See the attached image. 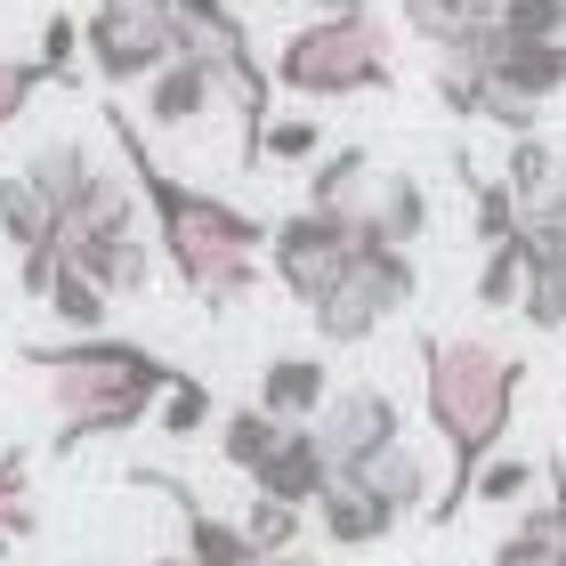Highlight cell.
<instances>
[{
	"label": "cell",
	"instance_id": "1",
	"mask_svg": "<svg viewBox=\"0 0 566 566\" xmlns=\"http://www.w3.org/2000/svg\"><path fill=\"white\" fill-rule=\"evenodd\" d=\"M106 138L122 154V170H130V187H138V211L154 227V251H163V268L187 283V292L211 307H235L251 283H260V260H268V219H251L243 202H227L211 187H187L178 170L154 163V146L130 114L106 97Z\"/></svg>",
	"mask_w": 566,
	"mask_h": 566
},
{
	"label": "cell",
	"instance_id": "2",
	"mask_svg": "<svg viewBox=\"0 0 566 566\" xmlns=\"http://www.w3.org/2000/svg\"><path fill=\"white\" fill-rule=\"evenodd\" d=\"M518 389H526V356L494 340H421V405L437 446H446V494L429 502V526H453L470 510L485 453H502L510 421H518Z\"/></svg>",
	"mask_w": 566,
	"mask_h": 566
},
{
	"label": "cell",
	"instance_id": "3",
	"mask_svg": "<svg viewBox=\"0 0 566 566\" xmlns=\"http://www.w3.org/2000/svg\"><path fill=\"white\" fill-rule=\"evenodd\" d=\"M24 365L49 380V413H57L49 453H82L90 437H122L154 421L163 389L178 380L170 356H154L146 340H122V332H73V340L24 348Z\"/></svg>",
	"mask_w": 566,
	"mask_h": 566
},
{
	"label": "cell",
	"instance_id": "4",
	"mask_svg": "<svg viewBox=\"0 0 566 566\" xmlns=\"http://www.w3.org/2000/svg\"><path fill=\"white\" fill-rule=\"evenodd\" d=\"M268 73L283 97H316V106H332V97H380V90H397V41L373 17V0H340V9L307 17L300 33H283Z\"/></svg>",
	"mask_w": 566,
	"mask_h": 566
},
{
	"label": "cell",
	"instance_id": "5",
	"mask_svg": "<svg viewBox=\"0 0 566 566\" xmlns=\"http://www.w3.org/2000/svg\"><path fill=\"white\" fill-rule=\"evenodd\" d=\"M413 292H421L413 251H405V243H365V251L340 268V283H332L307 316H316V340H324V348H365L373 332L397 316V307H413Z\"/></svg>",
	"mask_w": 566,
	"mask_h": 566
},
{
	"label": "cell",
	"instance_id": "6",
	"mask_svg": "<svg viewBox=\"0 0 566 566\" xmlns=\"http://www.w3.org/2000/svg\"><path fill=\"white\" fill-rule=\"evenodd\" d=\"M82 57L106 90H130L146 82L154 65L178 57V17L170 0H97V9L82 17Z\"/></svg>",
	"mask_w": 566,
	"mask_h": 566
},
{
	"label": "cell",
	"instance_id": "7",
	"mask_svg": "<svg viewBox=\"0 0 566 566\" xmlns=\"http://www.w3.org/2000/svg\"><path fill=\"white\" fill-rule=\"evenodd\" d=\"M365 251V227L356 219H332V211H316V202H300L292 219H275L268 227V268H275V283L292 292L300 307H316L332 283H340V268Z\"/></svg>",
	"mask_w": 566,
	"mask_h": 566
},
{
	"label": "cell",
	"instance_id": "8",
	"mask_svg": "<svg viewBox=\"0 0 566 566\" xmlns=\"http://www.w3.org/2000/svg\"><path fill=\"white\" fill-rule=\"evenodd\" d=\"M405 437V413H397V397L380 389V380H348V389H332L324 397V413H316V446L332 461V478L340 470H365L373 453H389Z\"/></svg>",
	"mask_w": 566,
	"mask_h": 566
},
{
	"label": "cell",
	"instance_id": "9",
	"mask_svg": "<svg viewBox=\"0 0 566 566\" xmlns=\"http://www.w3.org/2000/svg\"><path fill=\"white\" fill-rule=\"evenodd\" d=\"M307 518L324 526V543H332V551H365V543H380V534L397 526V510L380 502L365 478H332L324 494L307 502Z\"/></svg>",
	"mask_w": 566,
	"mask_h": 566
},
{
	"label": "cell",
	"instance_id": "10",
	"mask_svg": "<svg viewBox=\"0 0 566 566\" xmlns=\"http://www.w3.org/2000/svg\"><path fill=\"white\" fill-rule=\"evenodd\" d=\"M332 485V461H324V446H316V421H292L283 429V446L260 461V470H251V494H275V502H316Z\"/></svg>",
	"mask_w": 566,
	"mask_h": 566
},
{
	"label": "cell",
	"instance_id": "11",
	"mask_svg": "<svg viewBox=\"0 0 566 566\" xmlns=\"http://www.w3.org/2000/svg\"><path fill=\"white\" fill-rule=\"evenodd\" d=\"M211 106H219V73L202 57H187V49L146 73V122L154 130H187V122H202Z\"/></svg>",
	"mask_w": 566,
	"mask_h": 566
},
{
	"label": "cell",
	"instance_id": "12",
	"mask_svg": "<svg viewBox=\"0 0 566 566\" xmlns=\"http://www.w3.org/2000/svg\"><path fill=\"white\" fill-rule=\"evenodd\" d=\"M502 178H510V195H518V211H566V138L518 130Z\"/></svg>",
	"mask_w": 566,
	"mask_h": 566
},
{
	"label": "cell",
	"instance_id": "13",
	"mask_svg": "<svg viewBox=\"0 0 566 566\" xmlns=\"http://www.w3.org/2000/svg\"><path fill=\"white\" fill-rule=\"evenodd\" d=\"M324 397H332V365L324 356H268V373H260V397L251 405H268L275 421H316L324 413Z\"/></svg>",
	"mask_w": 566,
	"mask_h": 566
},
{
	"label": "cell",
	"instance_id": "14",
	"mask_svg": "<svg viewBox=\"0 0 566 566\" xmlns=\"http://www.w3.org/2000/svg\"><path fill=\"white\" fill-rule=\"evenodd\" d=\"M373 154L365 146H332V154H316L307 163V202L316 211H332V219H356L365 227V202H373Z\"/></svg>",
	"mask_w": 566,
	"mask_h": 566
},
{
	"label": "cell",
	"instance_id": "15",
	"mask_svg": "<svg viewBox=\"0 0 566 566\" xmlns=\"http://www.w3.org/2000/svg\"><path fill=\"white\" fill-rule=\"evenodd\" d=\"M429 235V187L405 170H380L373 178V202H365V243H405L413 251Z\"/></svg>",
	"mask_w": 566,
	"mask_h": 566
},
{
	"label": "cell",
	"instance_id": "16",
	"mask_svg": "<svg viewBox=\"0 0 566 566\" xmlns=\"http://www.w3.org/2000/svg\"><path fill=\"white\" fill-rule=\"evenodd\" d=\"M485 24H494V0H405V33H421L437 57H446V49H470Z\"/></svg>",
	"mask_w": 566,
	"mask_h": 566
},
{
	"label": "cell",
	"instance_id": "17",
	"mask_svg": "<svg viewBox=\"0 0 566 566\" xmlns=\"http://www.w3.org/2000/svg\"><path fill=\"white\" fill-rule=\"evenodd\" d=\"M340 478H365L373 494L397 510V518H413V510H429V470H421V453L405 446V437H397L389 453H373L365 470H340Z\"/></svg>",
	"mask_w": 566,
	"mask_h": 566
},
{
	"label": "cell",
	"instance_id": "18",
	"mask_svg": "<svg viewBox=\"0 0 566 566\" xmlns=\"http://www.w3.org/2000/svg\"><path fill=\"white\" fill-rule=\"evenodd\" d=\"M41 307H49V316H57L65 332H106V283H97V275H82V268H73V260H57V275H49V292H41Z\"/></svg>",
	"mask_w": 566,
	"mask_h": 566
},
{
	"label": "cell",
	"instance_id": "19",
	"mask_svg": "<svg viewBox=\"0 0 566 566\" xmlns=\"http://www.w3.org/2000/svg\"><path fill=\"white\" fill-rule=\"evenodd\" d=\"M283 429H292V421H275L268 405H235V413H219V453H227V470L251 478V470L283 446Z\"/></svg>",
	"mask_w": 566,
	"mask_h": 566
},
{
	"label": "cell",
	"instance_id": "20",
	"mask_svg": "<svg viewBox=\"0 0 566 566\" xmlns=\"http://www.w3.org/2000/svg\"><path fill=\"white\" fill-rule=\"evenodd\" d=\"M90 170H97V163H90V146H82V138H49V146L33 154V163H24V178H33V187H41L49 202H57V211L90 187Z\"/></svg>",
	"mask_w": 566,
	"mask_h": 566
},
{
	"label": "cell",
	"instance_id": "21",
	"mask_svg": "<svg viewBox=\"0 0 566 566\" xmlns=\"http://www.w3.org/2000/svg\"><path fill=\"white\" fill-rule=\"evenodd\" d=\"M518 292H526V227L518 235H502V243H485V268H478V307H518Z\"/></svg>",
	"mask_w": 566,
	"mask_h": 566
},
{
	"label": "cell",
	"instance_id": "22",
	"mask_svg": "<svg viewBox=\"0 0 566 566\" xmlns=\"http://www.w3.org/2000/svg\"><path fill=\"white\" fill-rule=\"evenodd\" d=\"M518 316H526L534 332H566V275H558L534 243H526V292H518Z\"/></svg>",
	"mask_w": 566,
	"mask_h": 566
},
{
	"label": "cell",
	"instance_id": "23",
	"mask_svg": "<svg viewBox=\"0 0 566 566\" xmlns=\"http://www.w3.org/2000/svg\"><path fill=\"white\" fill-rule=\"evenodd\" d=\"M300 518L307 510L300 502H275V494H251V510H243V534H251V551H300Z\"/></svg>",
	"mask_w": 566,
	"mask_h": 566
},
{
	"label": "cell",
	"instance_id": "24",
	"mask_svg": "<svg viewBox=\"0 0 566 566\" xmlns=\"http://www.w3.org/2000/svg\"><path fill=\"white\" fill-rule=\"evenodd\" d=\"M33 478H24V453H0V551H17L33 534Z\"/></svg>",
	"mask_w": 566,
	"mask_h": 566
},
{
	"label": "cell",
	"instance_id": "25",
	"mask_svg": "<svg viewBox=\"0 0 566 566\" xmlns=\"http://www.w3.org/2000/svg\"><path fill=\"white\" fill-rule=\"evenodd\" d=\"M316 154H324V130H316V122H307V114H268V130H260V170L268 163H316Z\"/></svg>",
	"mask_w": 566,
	"mask_h": 566
},
{
	"label": "cell",
	"instance_id": "26",
	"mask_svg": "<svg viewBox=\"0 0 566 566\" xmlns=\"http://www.w3.org/2000/svg\"><path fill=\"white\" fill-rule=\"evenodd\" d=\"M202 421H211V389H202L195 373H178L163 389V405H154V429H163V437H195Z\"/></svg>",
	"mask_w": 566,
	"mask_h": 566
},
{
	"label": "cell",
	"instance_id": "27",
	"mask_svg": "<svg viewBox=\"0 0 566 566\" xmlns=\"http://www.w3.org/2000/svg\"><path fill=\"white\" fill-rule=\"evenodd\" d=\"M33 57L49 65V82H65V90H73V82H82V17H65V9H57V17L41 24V49H33Z\"/></svg>",
	"mask_w": 566,
	"mask_h": 566
},
{
	"label": "cell",
	"instance_id": "28",
	"mask_svg": "<svg viewBox=\"0 0 566 566\" xmlns=\"http://www.w3.org/2000/svg\"><path fill=\"white\" fill-rule=\"evenodd\" d=\"M49 90V65L41 57H0V130L9 122H24V106Z\"/></svg>",
	"mask_w": 566,
	"mask_h": 566
},
{
	"label": "cell",
	"instance_id": "29",
	"mask_svg": "<svg viewBox=\"0 0 566 566\" xmlns=\"http://www.w3.org/2000/svg\"><path fill=\"white\" fill-rule=\"evenodd\" d=\"M494 24H502V33H543V41H566V0H494Z\"/></svg>",
	"mask_w": 566,
	"mask_h": 566
},
{
	"label": "cell",
	"instance_id": "30",
	"mask_svg": "<svg viewBox=\"0 0 566 566\" xmlns=\"http://www.w3.org/2000/svg\"><path fill=\"white\" fill-rule=\"evenodd\" d=\"M534 485V461H510V453H485V470L470 485V502H518Z\"/></svg>",
	"mask_w": 566,
	"mask_h": 566
},
{
	"label": "cell",
	"instance_id": "31",
	"mask_svg": "<svg viewBox=\"0 0 566 566\" xmlns=\"http://www.w3.org/2000/svg\"><path fill=\"white\" fill-rule=\"evenodd\" d=\"M526 243L566 275V211H526Z\"/></svg>",
	"mask_w": 566,
	"mask_h": 566
},
{
	"label": "cell",
	"instance_id": "32",
	"mask_svg": "<svg viewBox=\"0 0 566 566\" xmlns=\"http://www.w3.org/2000/svg\"><path fill=\"white\" fill-rule=\"evenodd\" d=\"M260 566H324V558H300V551H268Z\"/></svg>",
	"mask_w": 566,
	"mask_h": 566
},
{
	"label": "cell",
	"instance_id": "33",
	"mask_svg": "<svg viewBox=\"0 0 566 566\" xmlns=\"http://www.w3.org/2000/svg\"><path fill=\"white\" fill-rule=\"evenodd\" d=\"M154 566H195V558H187V551H178V558H154Z\"/></svg>",
	"mask_w": 566,
	"mask_h": 566
},
{
	"label": "cell",
	"instance_id": "34",
	"mask_svg": "<svg viewBox=\"0 0 566 566\" xmlns=\"http://www.w3.org/2000/svg\"><path fill=\"white\" fill-rule=\"evenodd\" d=\"M316 9H332V0H316Z\"/></svg>",
	"mask_w": 566,
	"mask_h": 566
}]
</instances>
